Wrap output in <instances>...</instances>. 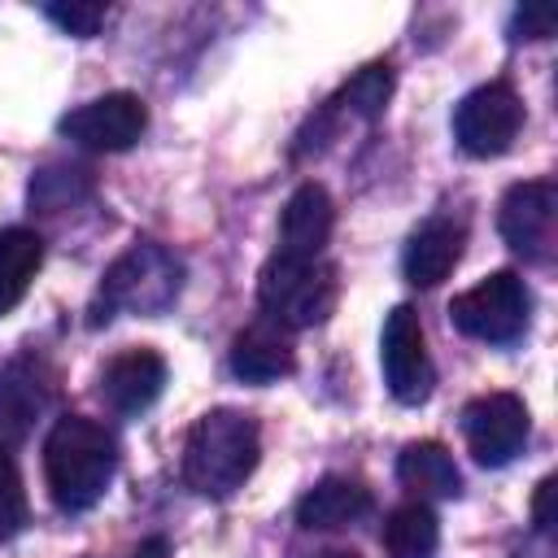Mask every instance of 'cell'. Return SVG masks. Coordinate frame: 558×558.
Returning <instances> with one entry per match:
<instances>
[{
    "mask_svg": "<svg viewBox=\"0 0 558 558\" xmlns=\"http://www.w3.org/2000/svg\"><path fill=\"white\" fill-rule=\"evenodd\" d=\"M388 96H392V65L388 61H371L327 100V113H349V118L375 122L388 109Z\"/></svg>",
    "mask_w": 558,
    "mask_h": 558,
    "instance_id": "obj_20",
    "label": "cell"
},
{
    "mask_svg": "<svg viewBox=\"0 0 558 558\" xmlns=\"http://www.w3.org/2000/svg\"><path fill=\"white\" fill-rule=\"evenodd\" d=\"M318 558H362V554H353V549H327V554H318Z\"/></svg>",
    "mask_w": 558,
    "mask_h": 558,
    "instance_id": "obj_27",
    "label": "cell"
},
{
    "mask_svg": "<svg viewBox=\"0 0 558 558\" xmlns=\"http://www.w3.org/2000/svg\"><path fill=\"white\" fill-rule=\"evenodd\" d=\"M336 301H340V279L336 266L323 257H292L275 248L257 270V305L270 323L288 331L327 323Z\"/></svg>",
    "mask_w": 558,
    "mask_h": 558,
    "instance_id": "obj_4",
    "label": "cell"
},
{
    "mask_svg": "<svg viewBox=\"0 0 558 558\" xmlns=\"http://www.w3.org/2000/svg\"><path fill=\"white\" fill-rule=\"evenodd\" d=\"M462 244H466V227H462L453 214L427 218V222L405 240V253H401L405 279H410L414 288H436V283L449 279V270L458 266Z\"/></svg>",
    "mask_w": 558,
    "mask_h": 558,
    "instance_id": "obj_13",
    "label": "cell"
},
{
    "mask_svg": "<svg viewBox=\"0 0 558 558\" xmlns=\"http://www.w3.org/2000/svg\"><path fill=\"white\" fill-rule=\"evenodd\" d=\"M61 135L83 144V148H96V153H122L131 148L144 126H148V109L135 92H109V96H96L78 109H70L61 122Z\"/></svg>",
    "mask_w": 558,
    "mask_h": 558,
    "instance_id": "obj_10",
    "label": "cell"
},
{
    "mask_svg": "<svg viewBox=\"0 0 558 558\" xmlns=\"http://www.w3.org/2000/svg\"><path fill=\"white\" fill-rule=\"evenodd\" d=\"M161 388H166V357L144 344L113 353L100 371V401L122 418L144 414L161 397Z\"/></svg>",
    "mask_w": 558,
    "mask_h": 558,
    "instance_id": "obj_11",
    "label": "cell"
},
{
    "mask_svg": "<svg viewBox=\"0 0 558 558\" xmlns=\"http://www.w3.org/2000/svg\"><path fill=\"white\" fill-rule=\"evenodd\" d=\"M397 480L418 497H458L462 471L440 440H410L397 458Z\"/></svg>",
    "mask_w": 558,
    "mask_h": 558,
    "instance_id": "obj_17",
    "label": "cell"
},
{
    "mask_svg": "<svg viewBox=\"0 0 558 558\" xmlns=\"http://www.w3.org/2000/svg\"><path fill=\"white\" fill-rule=\"evenodd\" d=\"M384 549L388 558H436L440 523L427 501H405L384 519Z\"/></svg>",
    "mask_w": 558,
    "mask_h": 558,
    "instance_id": "obj_19",
    "label": "cell"
},
{
    "mask_svg": "<svg viewBox=\"0 0 558 558\" xmlns=\"http://www.w3.org/2000/svg\"><path fill=\"white\" fill-rule=\"evenodd\" d=\"M497 231L510 244V253H519L532 266H549L558 248V187L549 179L514 183L501 196Z\"/></svg>",
    "mask_w": 558,
    "mask_h": 558,
    "instance_id": "obj_6",
    "label": "cell"
},
{
    "mask_svg": "<svg viewBox=\"0 0 558 558\" xmlns=\"http://www.w3.org/2000/svg\"><path fill=\"white\" fill-rule=\"evenodd\" d=\"M336 227V205L323 183H301L279 218V253L292 257H323V244L331 240Z\"/></svg>",
    "mask_w": 558,
    "mask_h": 558,
    "instance_id": "obj_15",
    "label": "cell"
},
{
    "mask_svg": "<svg viewBox=\"0 0 558 558\" xmlns=\"http://www.w3.org/2000/svg\"><path fill=\"white\" fill-rule=\"evenodd\" d=\"M118 471V440L87 414H61L44 440V480L65 514L92 510Z\"/></svg>",
    "mask_w": 558,
    "mask_h": 558,
    "instance_id": "obj_1",
    "label": "cell"
},
{
    "mask_svg": "<svg viewBox=\"0 0 558 558\" xmlns=\"http://www.w3.org/2000/svg\"><path fill=\"white\" fill-rule=\"evenodd\" d=\"M26 523V493H22V475L13 466V458L0 449V541H9L13 532H22Z\"/></svg>",
    "mask_w": 558,
    "mask_h": 558,
    "instance_id": "obj_22",
    "label": "cell"
},
{
    "mask_svg": "<svg viewBox=\"0 0 558 558\" xmlns=\"http://www.w3.org/2000/svg\"><path fill=\"white\" fill-rule=\"evenodd\" d=\"M554 475H545L541 484H536V497H532V523H536V532H554Z\"/></svg>",
    "mask_w": 558,
    "mask_h": 558,
    "instance_id": "obj_25",
    "label": "cell"
},
{
    "mask_svg": "<svg viewBox=\"0 0 558 558\" xmlns=\"http://www.w3.org/2000/svg\"><path fill=\"white\" fill-rule=\"evenodd\" d=\"M523 126V100L510 83H484L453 109V140L466 157H501Z\"/></svg>",
    "mask_w": 558,
    "mask_h": 558,
    "instance_id": "obj_8",
    "label": "cell"
},
{
    "mask_svg": "<svg viewBox=\"0 0 558 558\" xmlns=\"http://www.w3.org/2000/svg\"><path fill=\"white\" fill-rule=\"evenodd\" d=\"M179 292H183V262L166 244L140 240L105 270L96 288L92 323H105L113 314H166Z\"/></svg>",
    "mask_w": 558,
    "mask_h": 558,
    "instance_id": "obj_3",
    "label": "cell"
},
{
    "mask_svg": "<svg viewBox=\"0 0 558 558\" xmlns=\"http://www.w3.org/2000/svg\"><path fill=\"white\" fill-rule=\"evenodd\" d=\"M52 392H57V379L39 357H13L0 371V432L9 440H22L31 423L48 410Z\"/></svg>",
    "mask_w": 558,
    "mask_h": 558,
    "instance_id": "obj_12",
    "label": "cell"
},
{
    "mask_svg": "<svg viewBox=\"0 0 558 558\" xmlns=\"http://www.w3.org/2000/svg\"><path fill=\"white\" fill-rule=\"evenodd\" d=\"M527 432H532V414L514 392H484L462 405V436L480 466H506L510 458H519Z\"/></svg>",
    "mask_w": 558,
    "mask_h": 558,
    "instance_id": "obj_9",
    "label": "cell"
},
{
    "mask_svg": "<svg viewBox=\"0 0 558 558\" xmlns=\"http://www.w3.org/2000/svg\"><path fill=\"white\" fill-rule=\"evenodd\" d=\"M449 318L471 340L514 344L532 323V292H527L523 275L493 270L488 279H480L475 288H466L449 301Z\"/></svg>",
    "mask_w": 558,
    "mask_h": 558,
    "instance_id": "obj_5",
    "label": "cell"
},
{
    "mask_svg": "<svg viewBox=\"0 0 558 558\" xmlns=\"http://www.w3.org/2000/svg\"><path fill=\"white\" fill-rule=\"evenodd\" d=\"M135 558H166V541L161 536H153L148 545H140V554Z\"/></svg>",
    "mask_w": 558,
    "mask_h": 558,
    "instance_id": "obj_26",
    "label": "cell"
},
{
    "mask_svg": "<svg viewBox=\"0 0 558 558\" xmlns=\"http://www.w3.org/2000/svg\"><path fill=\"white\" fill-rule=\"evenodd\" d=\"M549 35H554V9H545V4H523V9H514L510 39H549Z\"/></svg>",
    "mask_w": 558,
    "mask_h": 558,
    "instance_id": "obj_24",
    "label": "cell"
},
{
    "mask_svg": "<svg viewBox=\"0 0 558 558\" xmlns=\"http://www.w3.org/2000/svg\"><path fill=\"white\" fill-rule=\"evenodd\" d=\"M87 192H92V174L83 166H44L31 179V205L39 209H65Z\"/></svg>",
    "mask_w": 558,
    "mask_h": 558,
    "instance_id": "obj_21",
    "label": "cell"
},
{
    "mask_svg": "<svg viewBox=\"0 0 558 558\" xmlns=\"http://www.w3.org/2000/svg\"><path fill=\"white\" fill-rule=\"evenodd\" d=\"M371 514V488L349 480V475H327L318 480L301 501H296V523L305 532H331L349 527L353 519Z\"/></svg>",
    "mask_w": 558,
    "mask_h": 558,
    "instance_id": "obj_16",
    "label": "cell"
},
{
    "mask_svg": "<svg viewBox=\"0 0 558 558\" xmlns=\"http://www.w3.org/2000/svg\"><path fill=\"white\" fill-rule=\"evenodd\" d=\"M379 366H384V384L401 405H423L436 388V366L427 353V336L423 323L414 314V305H392V314L384 318V336H379Z\"/></svg>",
    "mask_w": 558,
    "mask_h": 558,
    "instance_id": "obj_7",
    "label": "cell"
},
{
    "mask_svg": "<svg viewBox=\"0 0 558 558\" xmlns=\"http://www.w3.org/2000/svg\"><path fill=\"white\" fill-rule=\"evenodd\" d=\"M44 13H48V22H57L65 35H74V39H92L96 31H100V22H105V4H96V0H70V4H44Z\"/></svg>",
    "mask_w": 558,
    "mask_h": 558,
    "instance_id": "obj_23",
    "label": "cell"
},
{
    "mask_svg": "<svg viewBox=\"0 0 558 558\" xmlns=\"http://www.w3.org/2000/svg\"><path fill=\"white\" fill-rule=\"evenodd\" d=\"M39 266H44V240L26 227H4L0 231V318L26 296Z\"/></svg>",
    "mask_w": 558,
    "mask_h": 558,
    "instance_id": "obj_18",
    "label": "cell"
},
{
    "mask_svg": "<svg viewBox=\"0 0 558 558\" xmlns=\"http://www.w3.org/2000/svg\"><path fill=\"white\" fill-rule=\"evenodd\" d=\"M227 362H231L235 379H244V384H275V379H288L296 371V349H292L288 327L262 318V323L244 327L231 340V357Z\"/></svg>",
    "mask_w": 558,
    "mask_h": 558,
    "instance_id": "obj_14",
    "label": "cell"
},
{
    "mask_svg": "<svg viewBox=\"0 0 558 558\" xmlns=\"http://www.w3.org/2000/svg\"><path fill=\"white\" fill-rule=\"evenodd\" d=\"M262 458V436H257V418L244 410H209L192 423L187 440H183V484L201 497H231L235 488H244V480L257 471Z\"/></svg>",
    "mask_w": 558,
    "mask_h": 558,
    "instance_id": "obj_2",
    "label": "cell"
}]
</instances>
